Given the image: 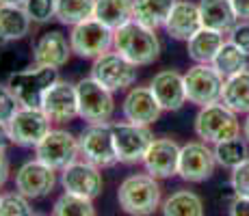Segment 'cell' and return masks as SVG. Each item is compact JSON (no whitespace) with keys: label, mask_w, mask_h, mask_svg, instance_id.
I'll use <instances>...</instances> for the list:
<instances>
[{"label":"cell","mask_w":249,"mask_h":216,"mask_svg":"<svg viewBox=\"0 0 249 216\" xmlns=\"http://www.w3.org/2000/svg\"><path fill=\"white\" fill-rule=\"evenodd\" d=\"M160 39L156 31L135 20L113 31V50L137 67H147L160 56Z\"/></svg>","instance_id":"6da1fadb"},{"label":"cell","mask_w":249,"mask_h":216,"mask_svg":"<svg viewBox=\"0 0 249 216\" xmlns=\"http://www.w3.org/2000/svg\"><path fill=\"white\" fill-rule=\"evenodd\" d=\"M117 203L128 216H152L162 205L160 180L150 173H132L124 177L117 188Z\"/></svg>","instance_id":"7a4b0ae2"},{"label":"cell","mask_w":249,"mask_h":216,"mask_svg":"<svg viewBox=\"0 0 249 216\" xmlns=\"http://www.w3.org/2000/svg\"><path fill=\"white\" fill-rule=\"evenodd\" d=\"M241 117L236 113H232L228 106H223L221 102L202 106L193 121L195 136L199 141L208 143V145H217V143L241 136Z\"/></svg>","instance_id":"3957f363"},{"label":"cell","mask_w":249,"mask_h":216,"mask_svg":"<svg viewBox=\"0 0 249 216\" xmlns=\"http://www.w3.org/2000/svg\"><path fill=\"white\" fill-rule=\"evenodd\" d=\"M59 80V69L54 67L31 65L22 71H16L7 78L9 89L18 98L22 108H41L44 95Z\"/></svg>","instance_id":"277c9868"},{"label":"cell","mask_w":249,"mask_h":216,"mask_svg":"<svg viewBox=\"0 0 249 216\" xmlns=\"http://www.w3.org/2000/svg\"><path fill=\"white\" fill-rule=\"evenodd\" d=\"M76 93H78V117L85 123H111L117 108L113 91H108L91 76H85L76 83Z\"/></svg>","instance_id":"5b68a950"},{"label":"cell","mask_w":249,"mask_h":216,"mask_svg":"<svg viewBox=\"0 0 249 216\" xmlns=\"http://www.w3.org/2000/svg\"><path fill=\"white\" fill-rule=\"evenodd\" d=\"M78 147L80 158L98 169H111L119 165L111 123H87L78 134Z\"/></svg>","instance_id":"8992f818"},{"label":"cell","mask_w":249,"mask_h":216,"mask_svg":"<svg viewBox=\"0 0 249 216\" xmlns=\"http://www.w3.org/2000/svg\"><path fill=\"white\" fill-rule=\"evenodd\" d=\"M111 130L119 165H141L147 147L156 138L150 126H137L130 121H111Z\"/></svg>","instance_id":"52a82bcc"},{"label":"cell","mask_w":249,"mask_h":216,"mask_svg":"<svg viewBox=\"0 0 249 216\" xmlns=\"http://www.w3.org/2000/svg\"><path fill=\"white\" fill-rule=\"evenodd\" d=\"M89 76L98 80L102 86H107L108 91L119 93V91H128L137 84L139 67L132 65L130 61H126L115 50H111L107 54L98 56L95 61H91Z\"/></svg>","instance_id":"ba28073f"},{"label":"cell","mask_w":249,"mask_h":216,"mask_svg":"<svg viewBox=\"0 0 249 216\" xmlns=\"http://www.w3.org/2000/svg\"><path fill=\"white\" fill-rule=\"evenodd\" d=\"M70 43L76 56L95 61L98 56L113 50V31L108 26H104L100 20L91 17V20H85L71 26Z\"/></svg>","instance_id":"9c48e42d"},{"label":"cell","mask_w":249,"mask_h":216,"mask_svg":"<svg viewBox=\"0 0 249 216\" xmlns=\"http://www.w3.org/2000/svg\"><path fill=\"white\" fill-rule=\"evenodd\" d=\"M217 160H214L213 145L204 141H189L180 150L178 162V177L189 184H204L217 171Z\"/></svg>","instance_id":"30bf717a"},{"label":"cell","mask_w":249,"mask_h":216,"mask_svg":"<svg viewBox=\"0 0 249 216\" xmlns=\"http://www.w3.org/2000/svg\"><path fill=\"white\" fill-rule=\"evenodd\" d=\"M35 158L61 173L68 165L80 158L78 136H74L63 128H52L48 136L35 147Z\"/></svg>","instance_id":"8fae6325"},{"label":"cell","mask_w":249,"mask_h":216,"mask_svg":"<svg viewBox=\"0 0 249 216\" xmlns=\"http://www.w3.org/2000/svg\"><path fill=\"white\" fill-rule=\"evenodd\" d=\"M223 80H226V78H223V76L219 74L213 65L195 63L184 74L186 100H189L193 106H197V108L221 102Z\"/></svg>","instance_id":"7c38bea8"},{"label":"cell","mask_w":249,"mask_h":216,"mask_svg":"<svg viewBox=\"0 0 249 216\" xmlns=\"http://www.w3.org/2000/svg\"><path fill=\"white\" fill-rule=\"evenodd\" d=\"M59 184L63 188V193L78 195L85 199H98L104 190V177L102 169H98L95 165L78 158L76 162L68 165L59 175Z\"/></svg>","instance_id":"4fadbf2b"},{"label":"cell","mask_w":249,"mask_h":216,"mask_svg":"<svg viewBox=\"0 0 249 216\" xmlns=\"http://www.w3.org/2000/svg\"><path fill=\"white\" fill-rule=\"evenodd\" d=\"M7 130L11 145L35 150L52 130V121L46 117L41 108H20L16 117L7 123Z\"/></svg>","instance_id":"5bb4252c"},{"label":"cell","mask_w":249,"mask_h":216,"mask_svg":"<svg viewBox=\"0 0 249 216\" xmlns=\"http://www.w3.org/2000/svg\"><path fill=\"white\" fill-rule=\"evenodd\" d=\"M54 169H50L48 165H44L41 160L33 158L26 160L20 169L16 171V190L22 193L28 199H44L54 190V186L59 184Z\"/></svg>","instance_id":"9a60e30c"},{"label":"cell","mask_w":249,"mask_h":216,"mask_svg":"<svg viewBox=\"0 0 249 216\" xmlns=\"http://www.w3.org/2000/svg\"><path fill=\"white\" fill-rule=\"evenodd\" d=\"M41 110L52 121V126H61V123H70L78 117V93H76V83L68 80H56L54 84L48 89L41 102Z\"/></svg>","instance_id":"2e32d148"},{"label":"cell","mask_w":249,"mask_h":216,"mask_svg":"<svg viewBox=\"0 0 249 216\" xmlns=\"http://www.w3.org/2000/svg\"><path fill=\"white\" fill-rule=\"evenodd\" d=\"M180 150H182L180 143L169 136L154 138L141 162L143 169L152 177H156V180H169V177L178 175Z\"/></svg>","instance_id":"e0dca14e"},{"label":"cell","mask_w":249,"mask_h":216,"mask_svg":"<svg viewBox=\"0 0 249 216\" xmlns=\"http://www.w3.org/2000/svg\"><path fill=\"white\" fill-rule=\"evenodd\" d=\"M162 108L159 100L154 98L150 84L147 86H132L126 91L122 100V117L124 121L137 123V126H154L160 119Z\"/></svg>","instance_id":"ac0fdd59"},{"label":"cell","mask_w":249,"mask_h":216,"mask_svg":"<svg viewBox=\"0 0 249 216\" xmlns=\"http://www.w3.org/2000/svg\"><path fill=\"white\" fill-rule=\"evenodd\" d=\"M71 54H74V50H71L70 35L61 31L41 33L37 41L33 43V65L61 69L70 63Z\"/></svg>","instance_id":"d6986e66"},{"label":"cell","mask_w":249,"mask_h":216,"mask_svg":"<svg viewBox=\"0 0 249 216\" xmlns=\"http://www.w3.org/2000/svg\"><path fill=\"white\" fill-rule=\"evenodd\" d=\"M150 89L159 100L162 113H178L189 100H186L184 74L178 69H160L150 80Z\"/></svg>","instance_id":"ffe728a7"},{"label":"cell","mask_w":249,"mask_h":216,"mask_svg":"<svg viewBox=\"0 0 249 216\" xmlns=\"http://www.w3.org/2000/svg\"><path fill=\"white\" fill-rule=\"evenodd\" d=\"M199 28H204L202 13H199V2H193V0H176L162 31L171 39L186 43Z\"/></svg>","instance_id":"44dd1931"},{"label":"cell","mask_w":249,"mask_h":216,"mask_svg":"<svg viewBox=\"0 0 249 216\" xmlns=\"http://www.w3.org/2000/svg\"><path fill=\"white\" fill-rule=\"evenodd\" d=\"M228 37L223 33L210 31V28H199L189 41H186V54L193 63L199 65H210L217 56V52L221 50V46L226 43Z\"/></svg>","instance_id":"7402d4cb"},{"label":"cell","mask_w":249,"mask_h":216,"mask_svg":"<svg viewBox=\"0 0 249 216\" xmlns=\"http://www.w3.org/2000/svg\"><path fill=\"white\" fill-rule=\"evenodd\" d=\"M199 13H202L204 28L223 33L226 37L238 22L230 0H199Z\"/></svg>","instance_id":"603a6c76"},{"label":"cell","mask_w":249,"mask_h":216,"mask_svg":"<svg viewBox=\"0 0 249 216\" xmlns=\"http://www.w3.org/2000/svg\"><path fill=\"white\" fill-rule=\"evenodd\" d=\"M174 4L176 0H132V20L152 31H159L165 28Z\"/></svg>","instance_id":"cb8c5ba5"},{"label":"cell","mask_w":249,"mask_h":216,"mask_svg":"<svg viewBox=\"0 0 249 216\" xmlns=\"http://www.w3.org/2000/svg\"><path fill=\"white\" fill-rule=\"evenodd\" d=\"M221 104L228 106L232 113H236L238 117L249 115V69L223 80Z\"/></svg>","instance_id":"d4e9b609"},{"label":"cell","mask_w":249,"mask_h":216,"mask_svg":"<svg viewBox=\"0 0 249 216\" xmlns=\"http://www.w3.org/2000/svg\"><path fill=\"white\" fill-rule=\"evenodd\" d=\"M33 22L26 16L24 7H7L0 4V39L11 43L31 35Z\"/></svg>","instance_id":"484cf974"},{"label":"cell","mask_w":249,"mask_h":216,"mask_svg":"<svg viewBox=\"0 0 249 216\" xmlns=\"http://www.w3.org/2000/svg\"><path fill=\"white\" fill-rule=\"evenodd\" d=\"M162 216H204V201L193 190H176L162 201Z\"/></svg>","instance_id":"4316f807"},{"label":"cell","mask_w":249,"mask_h":216,"mask_svg":"<svg viewBox=\"0 0 249 216\" xmlns=\"http://www.w3.org/2000/svg\"><path fill=\"white\" fill-rule=\"evenodd\" d=\"M93 17L111 31L132 20V0H95Z\"/></svg>","instance_id":"83f0119b"},{"label":"cell","mask_w":249,"mask_h":216,"mask_svg":"<svg viewBox=\"0 0 249 216\" xmlns=\"http://www.w3.org/2000/svg\"><path fill=\"white\" fill-rule=\"evenodd\" d=\"M210 65H213L223 78H230V76L249 69V56L241 48L234 46L230 39H226V43L221 46V50L217 52V56H214V61Z\"/></svg>","instance_id":"f1b7e54d"},{"label":"cell","mask_w":249,"mask_h":216,"mask_svg":"<svg viewBox=\"0 0 249 216\" xmlns=\"http://www.w3.org/2000/svg\"><path fill=\"white\" fill-rule=\"evenodd\" d=\"M213 151H214L217 165L223 166V169H228V171L236 169L238 165H243V162L249 158V145L243 136L217 143V145H213Z\"/></svg>","instance_id":"f546056e"},{"label":"cell","mask_w":249,"mask_h":216,"mask_svg":"<svg viewBox=\"0 0 249 216\" xmlns=\"http://www.w3.org/2000/svg\"><path fill=\"white\" fill-rule=\"evenodd\" d=\"M93 11L95 0H56V20L70 28L85 20H91Z\"/></svg>","instance_id":"4dcf8cb0"},{"label":"cell","mask_w":249,"mask_h":216,"mask_svg":"<svg viewBox=\"0 0 249 216\" xmlns=\"http://www.w3.org/2000/svg\"><path fill=\"white\" fill-rule=\"evenodd\" d=\"M50 216H95V205L91 199L63 193L54 201Z\"/></svg>","instance_id":"1f68e13d"},{"label":"cell","mask_w":249,"mask_h":216,"mask_svg":"<svg viewBox=\"0 0 249 216\" xmlns=\"http://www.w3.org/2000/svg\"><path fill=\"white\" fill-rule=\"evenodd\" d=\"M31 199L18 190L0 195V216H33Z\"/></svg>","instance_id":"d6a6232c"},{"label":"cell","mask_w":249,"mask_h":216,"mask_svg":"<svg viewBox=\"0 0 249 216\" xmlns=\"http://www.w3.org/2000/svg\"><path fill=\"white\" fill-rule=\"evenodd\" d=\"M24 11L33 24H50L56 20V0H26Z\"/></svg>","instance_id":"836d02e7"},{"label":"cell","mask_w":249,"mask_h":216,"mask_svg":"<svg viewBox=\"0 0 249 216\" xmlns=\"http://www.w3.org/2000/svg\"><path fill=\"white\" fill-rule=\"evenodd\" d=\"M20 108H22L20 102H18V98L13 95V91L9 89V84L0 83V123L7 126V123L16 117V113Z\"/></svg>","instance_id":"e575fe53"},{"label":"cell","mask_w":249,"mask_h":216,"mask_svg":"<svg viewBox=\"0 0 249 216\" xmlns=\"http://www.w3.org/2000/svg\"><path fill=\"white\" fill-rule=\"evenodd\" d=\"M230 188L234 197H247L249 199V158L236 169L230 171Z\"/></svg>","instance_id":"d590c367"},{"label":"cell","mask_w":249,"mask_h":216,"mask_svg":"<svg viewBox=\"0 0 249 216\" xmlns=\"http://www.w3.org/2000/svg\"><path fill=\"white\" fill-rule=\"evenodd\" d=\"M228 39L234 43L236 48H241L243 52L249 56V22L238 20L234 24V28L228 33Z\"/></svg>","instance_id":"8d00e7d4"},{"label":"cell","mask_w":249,"mask_h":216,"mask_svg":"<svg viewBox=\"0 0 249 216\" xmlns=\"http://www.w3.org/2000/svg\"><path fill=\"white\" fill-rule=\"evenodd\" d=\"M228 216H249V199L247 197H234L228 208Z\"/></svg>","instance_id":"74e56055"},{"label":"cell","mask_w":249,"mask_h":216,"mask_svg":"<svg viewBox=\"0 0 249 216\" xmlns=\"http://www.w3.org/2000/svg\"><path fill=\"white\" fill-rule=\"evenodd\" d=\"M230 2H232V9H234L236 20L249 22V0H230Z\"/></svg>","instance_id":"f35d334b"},{"label":"cell","mask_w":249,"mask_h":216,"mask_svg":"<svg viewBox=\"0 0 249 216\" xmlns=\"http://www.w3.org/2000/svg\"><path fill=\"white\" fill-rule=\"evenodd\" d=\"M9 173H11V165H9V156L7 150H0V188L7 184Z\"/></svg>","instance_id":"ab89813d"},{"label":"cell","mask_w":249,"mask_h":216,"mask_svg":"<svg viewBox=\"0 0 249 216\" xmlns=\"http://www.w3.org/2000/svg\"><path fill=\"white\" fill-rule=\"evenodd\" d=\"M11 145V138H9V130L4 123H0V150H7Z\"/></svg>","instance_id":"60d3db41"},{"label":"cell","mask_w":249,"mask_h":216,"mask_svg":"<svg viewBox=\"0 0 249 216\" xmlns=\"http://www.w3.org/2000/svg\"><path fill=\"white\" fill-rule=\"evenodd\" d=\"M241 136L247 141L249 145V115H245V119H243V126H241Z\"/></svg>","instance_id":"b9f144b4"},{"label":"cell","mask_w":249,"mask_h":216,"mask_svg":"<svg viewBox=\"0 0 249 216\" xmlns=\"http://www.w3.org/2000/svg\"><path fill=\"white\" fill-rule=\"evenodd\" d=\"M26 0H0V4H7V7H24Z\"/></svg>","instance_id":"7bdbcfd3"},{"label":"cell","mask_w":249,"mask_h":216,"mask_svg":"<svg viewBox=\"0 0 249 216\" xmlns=\"http://www.w3.org/2000/svg\"><path fill=\"white\" fill-rule=\"evenodd\" d=\"M4 43H7V41H2V39H0V46H4Z\"/></svg>","instance_id":"ee69618b"},{"label":"cell","mask_w":249,"mask_h":216,"mask_svg":"<svg viewBox=\"0 0 249 216\" xmlns=\"http://www.w3.org/2000/svg\"><path fill=\"white\" fill-rule=\"evenodd\" d=\"M33 216H46V214H33Z\"/></svg>","instance_id":"f6af8a7d"}]
</instances>
